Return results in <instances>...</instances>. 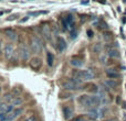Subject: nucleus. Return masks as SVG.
Listing matches in <instances>:
<instances>
[{
    "label": "nucleus",
    "instance_id": "dca6fc26",
    "mask_svg": "<svg viewBox=\"0 0 126 121\" xmlns=\"http://www.w3.org/2000/svg\"><path fill=\"white\" fill-rule=\"evenodd\" d=\"M23 98L22 97H20V96H17V97H15L13 98V100H12V102H11V105H12L13 107H17V108H19V106H21L22 104H23Z\"/></svg>",
    "mask_w": 126,
    "mask_h": 121
},
{
    "label": "nucleus",
    "instance_id": "c9c22d12",
    "mask_svg": "<svg viewBox=\"0 0 126 121\" xmlns=\"http://www.w3.org/2000/svg\"><path fill=\"white\" fill-rule=\"evenodd\" d=\"M124 121H126V113H124Z\"/></svg>",
    "mask_w": 126,
    "mask_h": 121
},
{
    "label": "nucleus",
    "instance_id": "7ed1b4c3",
    "mask_svg": "<svg viewBox=\"0 0 126 121\" xmlns=\"http://www.w3.org/2000/svg\"><path fill=\"white\" fill-rule=\"evenodd\" d=\"M18 54H19V57L21 60H28L30 57V50L26 44H21L19 46V50H18Z\"/></svg>",
    "mask_w": 126,
    "mask_h": 121
},
{
    "label": "nucleus",
    "instance_id": "1a4fd4ad",
    "mask_svg": "<svg viewBox=\"0 0 126 121\" xmlns=\"http://www.w3.org/2000/svg\"><path fill=\"white\" fill-rule=\"evenodd\" d=\"M29 64H30V67L32 69H39L40 67H41V65H42V60L40 57H38V56H34V57H32V59L30 60V62H29Z\"/></svg>",
    "mask_w": 126,
    "mask_h": 121
},
{
    "label": "nucleus",
    "instance_id": "9d476101",
    "mask_svg": "<svg viewBox=\"0 0 126 121\" xmlns=\"http://www.w3.org/2000/svg\"><path fill=\"white\" fill-rule=\"evenodd\" d=\"M65 48H66V42H65V40L61 36H58V39H57V50L59 51L60 53H62Z\"/></svg>",
    "mask_w": 126,
    "mask_h": 121
},
{
    "label": "nucleus",
    "instance_id": "423d86ee",
    "mask_svg": "<svg viewBox=\"0 0 126 121\" xmlns=\"http://www.w3.org/2000/svg\"><path fill=\"white\" fill-rule=\"evenodd\" d=\"M79 104L82 107H85V108H92L91 105V97L89 95H81L78 99Z\"/></svg>",
    "mask_w": 126,
    "mask_h": 121
},
{
    "label": "nucleus",
    "instance_id": "c756f323",
    "mask_svg": "<svg viewBox=\"0 0 126 121\" xmlns=\"http://www.w3.org/2000/svg\"><path fill=\"white\" fill-rule=\"evenodd\" d=\"M3 50H4V45H3V42H0V54H3Z\"/></svg>",
    "mask_w": 126,
    "mask_h": 121
},
{
    "label": "nucleus",
    "instance_id": "a211bd4d",
    "mask_svg": "<svg viewBox=\"0 0 126 121\" xmlns=\"http://www.w3.org/2000/svg\"><path fill=\"white\" fill-rule=\"evenodd\" d=\"M47 62H48L49 66H52L53 65V62H54V55H53L51 52L47 53Z\"/></svg>",
    "mask_w": 126,
    "mask_h": 121
},
{
    "label": "nucleus",
    "instance_id": "20e7f679",
    "mask_svg": "<svg viewBox=\"0 0 126 121\" xmlns=\"http://www.w3.org/2000/svg\"><path fill=\"white\" fill-rule=\"evenodd\" d=\"M23 112V109L22 108H15V110L12 111V112L8 113V115L4 116V121H13L16 119V118H18L21 113Z\"/></svg>",
    "mask_w": 126,
    "mask_h": 121
},
{
    "label": "nucleus",
    "instance_id": "0eeeda50",
    "mask_svg": "<svg viewBox=\"0 0 126 121\" xmlns=\"http://www.w3.org/2000/svg\"><path fill=\"white\" fill-rule=\"evenodd\" d=\"M73 23H74V17L72 14H66L62 19L63 28H64L65 30H69L70 28H72V26H73Z\"/></svg>",
    "mask_w": 126,
    "mask_h": 121
},
{
    "label": "nucleus",
    "instance_id": "2f4dec72",
    "mask_svg": "<svg viewBox=\"0 0 126 121\" xmlns=\"http://www.w3.org/2000/svg\"><path fill=\"white\" fill-rule=\"evenodd\" d=\"M28 20H29V17H24L23 19H21L19 22H20V23H23V22H27V21H28Z\"/></svg>",
    "mask_w": 126,
    "mask_h": 121
},
{
    "label": "nucleus",
    "instance_id": "473e14b6",
    "mask_svg": "<svg viewBox=\"0 0 126 121\" xmlns=\"http://www.w3.org/2000/svg\"><path fill=\"white\" fill-rule=\"evenodd\" d=\"M87 34H89V37H92V36H93V31L87 30Z\"/></svg>",
    "mask_w": 126,
    "mask_h": 121
},
{
    "label": "nucleus",
    "instance_id": "72a5a7b5",
    "mask_svg": "<svg viewBox=\"0 0 126 121\" xmlns=\"http://www.w3.org/2000/svg\"><path fill=\"white\" fill-rule=\"evenodd\" d=\"M106 121H117V119L116 118H111V119H107Z\"/></svg>",
    "mask_w": 126,
    "mask_h": 121
},
{
    "label": "nucleus",
    "instance_id": "393cba45",
    "mask_svg": "<svg viewBox=\"0 0 126 121\" xmlns=\"http://www.w3.org/2000/svg\"><path fill=\"white\" fill-rule=\"evenodd\" d=\"M101 51H102V45H101L100 43H97L95 46H94V52H96V53H101Z\"/></svg>",
    "mask_w": 126,
    "mask_h": 121
},
{
    "label": "nucleus",
    "instance_id": "39448f33",
    "mask_svg": "<svg viewBox=\"0 0 126 121\" xmlns=\"http://www.w3.org/2000/svg\"><path fill=\"white\" fill-rule=\"evenodd\" d=\"M3 55L7 60H11L12 56L15 55V46L13 44L8 43L4 45V50H3Z\"/></svg>",
    "mask_w": 126,
    "mask_h": 121
},
{
    "label": "nucleus",
    "instance_id": "4be33fe9",
    "mask_svg": "<svg viewBox=\"0 0 126 121\" xmlns=\"http://www.w3.org/2000/svg\"><path fill=\"white\" fill-rule=\"evenodd\" d=\"M87 87H89V88H86V89L90 91V93H97L98 91V88L95 84H90Z\"/></svg>",
    "mask_w": 126,
    "mask_h": 121
},
{
    "label": "nucleus",
    "instance_id": "f8f14e48",
    "mask_svg": "<svg viewBox=\"0 0 126 121\" xmlns=\"http://www.w3.org/2000/svg\"><path fill=\"white\" fill-rule=\"evenodd\" d=\"M106 76L109 77V79H114L115 80L116 78L120 77V73H118L116 69H114V68H109V69H106Z\"/></svg>",
    "mask_w": 126,
    "mask_h": 121
},
{
    "label": "nucleus",
    "instance_id": "ea45409f",
    "mask_svg": "<svg viewBox=\"0 0 126 121\" xmlns=\"http://www.w3.org/2000/svg\"><path fill=\"white\" fill-rule=\"evenodd\" d=\"M0 90H1V88H0Z\"/></svg>",
    "mask_w": 126,
    "mask_h": 121
},
{
    "label": "nucleus",
    "instance_id": "4468645a",
    "mask_svg": "<svg viewBox=\"0 0 126 121\" xmlns=\"http://www.w3.org/2000/svg\"><path fill=\"white\" fill-rule=\"evenodd\" d=\"M4 32H6V36L8 37L9 40H11V41H16V40L18 39L17 32H16L15 30H12V29H7Z\"/></svg>",
    "mask_w": 126,
    "mask_h": 121
},
{
    "label": "nucleus",
    "instance_id": "b1692460",
    "mask_svg": "<svg viewBox=\"0 0 126 121\" xmlns=\"http://www.w3.org/2000/svg\"><path fill=\"white\" fill-rule=\"evenodd\" d=\"M15 110V107L12 106L11 104H9L8 106H7V110H6V115H8V113H10V112H12V111Z\"/></svg>",
    "mask_w": 126,
    "mask_h": 121
},
{
    "label": "nucleus",
    "instance_id": "f03ea898",
    "mask_svg": "<svg viewBox=\"0 0 126 121\" xmlns=\"http://www.w3.org/2000/svg\"><path fill=\"white\" fill-rule=\"evenodd\" d=\"M30 48H31V51H32L33 53H35V54L40 53L42 51V48H43V43H42L41 39L35 36V35H33V36L31 37Z\"/></svg>",
    "mask_w": 126,
    "mask_h": 121
},
{
    "label": "nucleus",
    "instance_id": "bb28decb",
    "mask_svg": "<svg viewBox=\"0 0 126 121\" xmlns=\"http://www.w3.org/2000/svg\"><path fill=\"white\" fill-rule=\"evenodd\" d=\"M23 121H38V118L35 117V116H29V117H27Z\"/></svg>",
    "mask_w": 126,
    "mask_h": 121
},
{
    "label": "nucleus",
    "instance_id": "2eb2a0df",
    "mask_svg": "<svg viewBox=\"0 0 126 121\" xmlns=\"http://www.w3.org/2000/svg\"><path fill=\"white\" fill-rule=\"evenodd\" d=\"M70 64H71L72 66H74V67H81V66H83L84 62H83V60H81V59L74 57V59H71V60H70Z\"/></svg>",
    "mask_w": 126,
    "mask_h": 121
},
{
    "label": "nucleus",
    "instance_id": "aec40b11",
    "mask_svg": "<svg viewBox=\"0 0 126 121\" xmlns=\"http://www.w3.org/2000/svg\"><path fill=\"white\" fill-rule=\"evenodd\" d=\"M107 55L110 57H120V52H118L116 48H111V50L107 52Z\"/></svg>",
    "mask_w": 126,
    "mask_h": 121
},
{
    "label": "nucleus",
    "instance_id": "4c0bfd02",
    "mask_svg": "<svg viewBox=\"0 0 126 121\" xmlns=\"http://www.w3.org/2000/svg\"><path fill=\"white\" fill-rule=\"evenodd\" d=\"M89 121H95V120H89Z\"/></svg>",
    "mask_w": 126,
    "mask_h": 121
},
{
    "label": "nucleus",
    "instance_id": "c85d7f7f",
    "mask_svg": "<svg viewBox=\"0 0 126 121\" xmlns=\"http://www.w3.org/2000/svg\"><path fill=\"white\" fill-rule=\"evenodd\" d=\"M73 121H86V120H85V117H84V116H79V117L74 118Z\"/></svg>",
    "mask_w": 126,
    "mask_h": 121
},
{
    "label": "nucleus",
    "instance_id": "7c9ffc66",
    "mask_svg": "<svg viewBox=\"0 0 126 121\" xmlns=\"http://www.w3.org/2000/svg\"><path fill=\"white\" fill-rule=\"evenodd\" d=\"M16 18H17V14H12V15L7 18V21H12V20H15Z\"/></svg>",
    "mask_w": 126,
    "mask_h": 121
},
{
    "label": "nucleus",
    "instance_id": "412c9836",
    "mask_svg": "<svg viewBox=\"0 0 126 121\" xmlns=\"http://www.w3.org/2000/svg\"><path fill=\"white\" fill-rule=\"evenodd\" d=\"M42 32H43L44 36H46L47 39H50L51 33H50V29H49V26H48V25H44L43 28H42Z\"/></svg>",
    "mask_w": 126,
    "mask_h": 121
},
{
    "label": "nucleus",
    "instance_id": "6ab92c4d",
    "mask_svg": "<svg viewBox=\"0 0 126 121\" xmlns=\"http://www.w3.org/2000/svg\"><path fill=\"white\" fill-rule=\"evenodd\" d=\"M13 96H12V94L11 93H9V94H4L3 95V100H4V102H6V104H11V102H12V100H13Z\"/></svg>",
    "mask_w": 126,
    "mask_h": 121
},
{
    "label": "nucleus",
    "instance_id": "f257e3e1",
    "mask_svg": "<svg viewBox=\"0 0 126 121\" xmlns=\"http://www.w3.org/2000/svg\"><path fill=\"white\" fill-rule=\"evenodd\" d=\"M73 75L75 76V78H79L80 80H84V82H89L95 78V74L90 69H82V71H76L75 73H73Z\"/></svg>",
    "mask_w": 126,
    "mask_h": 121
},
{
    "label": "nucleus",
    "instance_id": "58836bf2",
    "mask_svg": "<svg viewBox=\"0 0 126 121\" xmlns=\"http://www.w3.org/2000/svg\"><path fill=\"white\" fill-rule=\"evenodd\" d=\"M125 88H126V85H125Z\"/></svg>",
    "mask_w": 126,
    "mask_h": 121
},
{
    "label": "nucleus",
    "instance_id": "cd10ccee",
    "mask_svg": "<svg viewBox=\"0 0 126 121\" xmlns=\"http://www.w3.org/2000/svg\"><path fill=\"white\" fill-rule=\"evenodd\" d=\"M104 39L106 40V41H109V40H111V39H112V33L105 32V33H104Z\"/></svg>",
    "mask_w": 126,
    "mask_h": 121
},
{
    "label": "nucleus",
    "instance_id": "6e6552de",
    "mask_svg": "<svg viewBox=\"0 0 126 121\" xmlns=\"http://www.w3.org/2000/svg\"><path fill=\"white\" fill-rule=\"evenodd\" d=\"M62 87H63V89H65V90H78V89H80V85L74 84L71 79L66 80V82H63Z\"/></svg>",
    "mask_w": 126,
    "mask_h": 121
},
{
    "label": "nucleus",
    "instance_id": "f704fd0d",
    "mask_svg": "<svg viewBox=\"0 0 126 121\" xmlns=\"http://www.w3.org/2000/svg\"><path fill=\"white\" fill-rule=\"evenodd\" d=\"M2 14H3V11H0V17H1Z\"/></svg>",
    "mask_w": 126,
    "mask_h": 121
},
{
    "label": "nucleus",
    "instance_id": "9b49d317",
    "mask_svg": "<svg viewBox=\"0 0 126 121\" xmlns=\"http://www.w3.org/2000/svg\"><path fill=\"white\" fill-rule=\"evenodd\" d=\"M62 111H63V116H64L65 120H69L70 118H72V116H73V113H74V109L72 108V107H70V106L63 107Z\"/></svg>",
    "mask_w": 126,
    "mask_h": 121
},
{
    "label": "nucleus",
    "instance_id": "a878e982",
    "mask_svg": "<svg viewBox=\"0 0 126 121\" xmlns=\"http://www.w3.org/2000/svg\"><path fill=\"white\" fill-rule=\"evenodd\" d=\"M48 13V11H37V12H30L31 15H40V14H47Z\"/></svg>",
    "mask_w": 126,
    "mask_h": 121
},
{
    "label": "nucleus",
    "instance_id": "f3484780",
    "mask_svg": "<svg viewBox=\"0 0 126 121\" xmlns=\"http://www.w3.org/2000/svg\"><path fill=\"white\" fill-rule=\"evenodd\" d=\"M105 85L111 89H116V87L118 86V83L114 79H106L105 80Z\"/></svg>",
    "mask_w": 126,
    "mask_h": 121
},
{
    "label": "nucleus",
    "instance_id": "5701e85b",
    "mask_svg": "<svg viewBox=\"0 0 126 121\" xmlns=\"http://www.w3.org/2000/svg\"><path fill=\"white\" fill-rule=\"evenodd\" d=\"M7 106H8V104H6L4 101H2L1 104H0V113H4V115H6Z\"/></svg>",
    "mask_w": 126,
    "mask_h": 121
},
{
    "label": "nucleus",
    "instance_id": "e433bc0d",
    "mask_svg": "<svg viewBox=\"0 0 126 121\" xmlns=\"http://www.w3.org/2000/svg\"><path fill=\"white\" fill-rule=\"evenodd\" d=\"M1 102H2V98L0 97V104H1Z\"/></svg>",
    "mask_w": 126,
    "mask_h": 121
},
{
    "label": "nucleus",
    "instance_id": "ddd939ff",
    "mask_svg": "<svg viewBox=\"0 0 126 121\" xmlns=\"http://www.w3.org/2000/svg\"><path fill=\"white\" fill-rule=\"evenodd\" d=\"M87 116H89L92 120H95L100 117V111L97 110V108H89V110H87Z\"/></svg>",
    "mask_w": 126,
    "mask_h": 121
}]
</instances>
